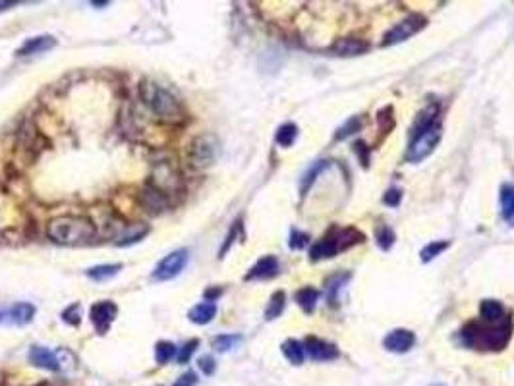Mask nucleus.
Listing matches in <instances>:
<instances>
[{
  "label": "nucleus",
  "mask_w": 514,
  "mask_h": 386,
  "mask_svg": "<svg viewBox=\"0 0 514 386\" xmlns=\"http://www.w3.org/2000/svg\"><path fill=\"white\" fill-rule=\"evenodd\" d=\"M305 353L314 361H332L340 355L339 348L331 342H325L317 336H307L304 340Z\"/></svg>",
  "instance_id": "obj_10"
},
{
  "label": "nucleus",
  "mask_w": 514,
  "mask_h": 386,
  "mask_svg": "<svg viewBox=\"0 0 514 386\" xmlns=\"http://www.w3.org/2000/svg\"><path fill=\"white\" fill-rule=\"evenodd\" d=\"M240 342H242V336L240 335H220L213 338V348H215L217 352L225 353L230 352V350H234Z\"/></svg>",
  "instance_id": "obj_28"
},
{
  "label": "nucleus",
  "mask_w": 514,
  "mask_h": 386,
  "mask_svg": "<svg viewBox=\"0 0 514 386\" xmlns=\"http://www.w3.org/2000/svg\"><path fill=\"white\" fill-rule=\"evenodd\" d=\"M56 47V39L53 35H39V37H31L26 43L16 51V56L24 58V56H31V54H39V52H47Z\"/></svg>",
  "instance_id": "obj_14"
},
{
  "label": "nucleus",
  "mask_w": 514,
  "mask_h": 386,
  "mask_svg": "<svg viewBox=\"0 0 514 386\" xmlns=\"http://www.w3.org/2000/svg\"><path fill=\"white\" fill-rule=\"evenodd\" d=\"M282 353H284V357H287L292 365H302L305 360V350H304V344L298 342L294 338H288L282 342Z\"/></svg>",
  "instance_id": "obj_22"
},
{
  "label": "nucleus",
  "mask_w": 514,
  "mask_h": 386,
  "mask_svg": "<svg viewBox=\"0 0 514 386\" xmlns=\"http://www.w3.org/2000/svg\"><path fill=\"white\" fill-rule=\"evenodd\" d=\"M8 317L10 323H14V325H27V323H31L33 317H35V305L33 303H27V301H18V303H14L10 307Z\"/></svg>",
  "instance_id": "obj_17"
},
{
  "label": "nucleus",
  "mask_w": 514,
  "mask_h": 386,
  "mask_svg": "<svg viewBox=\"0 0 514 386\" xmlns=\"http://www.w3.org/2000/svg\"><path fill=\"white\" fill-rule=\"evenodd\" d=\"M513 317L506 315L501 323L495 325L481 326L479 323H468L460 330V342L466 348H478V350H488V352H499L505 350L506 344L513 338Z\"/></svg>",
  "instance_id": "obj_1"
},
{
  "label": "nucleus",
  "mask_w": 514,
  "mask_h": 386,
  "mask_svg": "<svg viewBox=\"0 0 514 386\" xmlns=\"http://www.w3.org/2000/svg\"><path fill=\"white\" fill-rule=\"evenodd\" d=\"M317 300H319V292L312 288V286H305V288H300L296 292V303L302 307L304 313H314L315 305H317Z\"/></svg>",
  "instance_id": "obj_24"
},
{
  "label": "nucleus",
  "mask_w": 514,
  "mask_h": 386,
  "mask_svg": "<svg viewBox=\"0 0 514 386\" xmlns=\"http://www.w3.org/2000/svg\"><path fill=\"white\" fill-rule=\"evenodd\" d=\"M220 154V143L215 136H198L190 143V149H188V161L192 164L193 168H207L211 164L215 163Z\"/></svg>",
  "instance_id": "obj_6"
},
{
  "label": "nucleus",
  "mask_w": 514,
  "mask_h": 386,
  "mask_svg": "<svg viewBox=\"0 0 514 386\" xmlns=\"http://www.w3.org/2000/svg\"><path fill=\"white\" fill-rule=\"evenodd\" d=\"M176 355V346L168 340H161L155 346V360L159 365H166Z\"/></svg>",
  "instance_id": "obj_29"
},
{
  "label": "nucleus",
  "mask_w": 514,
  "mask_h": 386,
  "mask_svg": "<svg viewBox=\"0 0 514 386\" xmlns=\"http://www.w3.org/2000/svg\"><path fill=\"white\" fill-rule=\"evenodd\" d=\"M29 361L31 365H35L39 369H47V371H61L58 367V360H56V353H53L49 348H43V346H31L29 350Z\"/></svg>",
  "instance_id": "obj_15"
},
{
  "label": "nucleus",
  "mask_w": 514,
  "mask_h": 386,
  "mask_svg": "<svg viewBox=\"0 0 514 386\" xmlns=\"http://www.w3.org/2000/svg\"><path fill=\"white\" fill-rule=\"evenodd\" d=\"M61 317L66 325L79 326V323H81V305L79 303H72L70 307H66L62 311Z\"/></svg>",
  "instance_id": "obj_33"
},
{
  "label": "nucleus",
  "mask_w": 514,
  "mask_h": 386,
  "mask_svg": "<svg viewBox=\"0 0 514 386\" xmlns=\"http://www.w3.org/2000/svg\"><path fill=\"white\" fill-rule=\"evenodd\" d=\"M307 243H310V236H307L305 232L292 230V234H290V241H288L290 249H294V251L298 249V251H300V249H304Z\"/></svg>",
  "instance_id": "obj_35"
},
{
  "label": "nucleus",
  "mask_w": 514,
  "mask_h": 386,
  "mask_svg": "<svg viewBox=\"0 0 514 386\" xmlns=\"http://www.w3.org/2000/svg\"><path fill=\"white\" fill-rule=\"evenodd\" d=\"M217 315V305L211 303V301H205V303H198L190 309L188 313V319L192 321L193 325H207Z\"/></svg>",
  "instance_id": "obj_18"
},
{
  "label": "nucleus",
  "mask_w": 514,
  "mask_h": 386,
  "mask_svg": "<svg viewBox=\"0 0 514 386\" xmlns=\"http://www.w3.org/2000/svg\"><path fill=\"white\" fill-rule=\"evenodd\" d=\"M431 386H444V385H431Z\"/></svg>",
  "instance_id": "obj_45"
},
{
  "label": "nucleus",
  "mask_w": 514,
  "mask_h": 386,
  "mask_svg": "<svg viewBox=\"0 0 514 386\" xmlns=\"http://www.w3.org/2000/svg\"><path fill=\"white\" fill-rule=\"evenodd\" d=\"M279 275V259L273 255H265L250 268V273L244 276V280H269Z\"/></svg>",
  "instance_id": "obj_12"
},
{
  "label": "nucleus",
  "mask_w": 514,
  "mask_h": 386,
  "mask_svg": "<svg viewBox=\"0 0 514 386\" xmlns=\"http://www.w3.org/2000/svg\"><path fill=\"white\" fill-rule=\"evenodd\" d=\"M188 261H190L188 249H176V251L168 253L166 257L159 261L151 278L155 282H168V280H172V278H176V276L182 273L186 265H188Z\"/></svg>",
  "instance_id": "obj_7"
},
{
  "label": "nucleus",
  "mask_w": 514,
  "mask_h": 386,
  "mask_svg": "<svg viewBox=\"0 0 514 386\" xmlns=\"http://www.w3.org/2000/svg\"><path fill=\"white\" fill-rule=\"evenodd\" d=\"M0 321H2V311H0Z\"/></svg>",
  "instance_id": "obj_44"
},
{
  "label": "nucleus",
  "mask_w": 514,
  "mask_h": 386,
  "mask_svg": "<svg viewBox=\"0 0 514 386\" xmlns=\"http://www.w3.org/2000/svg\"><path fill=\"white\" fill-rule=\"evenodd\" d=\"M91 323L95 326V330L99 335H106L109 328L113 325V321L118 315V307L114 301H97L95 305H91Z\"/></svg>",
  "instance_id": "obj_9"
},
{
  "label": "nucleus",
  "mask_w": 514,
  "mask_h": 386,
  "mask_svg": "<svg viewBox=\"0 0 514 386\" xmlns=\"http://www.w3.org/2000/svg\"><path fill=\"white\" fill-rule=\"evenodd\" d=\"M350 276H352L350 273H337V275H332L331 278L327 280L325 290H327V301H329L331 305H337L340 290L346 286V282L350 280Z\"/></svg>",
  "instance_id": "obj_21"
},
{
  "label": "nucleus",
  "mask_w": 514,
  "mask_h": 386,
  "mask_svg": "<svg viewBox=\"0 0 514 386\" xmlns=\"http://www.w3.org/2000/svg\"><path fill=\"white\" fill-rule=\"evenodd\" d=\"M479 317L483 323L488 325H495V323H501L503 319L506 317L505 307L503 303L497 300H483L479 303Z\"/></svg>",
  "instance_id": "obj_16"
},
{
  "label": "nucleus",
  "mask_w": 514,
  "mask_h": 386,
  "mask_svg": "<svg viewBox=\"0 0 514 386\" xmlns=\"http://www.w3.org/2000/svg\"><path fill=\"white\" fill-rule=\"evenodd\" d=\"M375 241L383 251H389L394 246V232L389 226H379L375 232Z\"/></svg>",
  "instance_id": "obj_32"
},
{
  "label": "nucleus",
  "mask_w": 514,
  "mask_h": 386,
  "mask_svg": "<svg viewBox=\"0 0 514 386\" xmlns=\"http://www.w3.org/2000/svg\"><path fill=\"white\" fill-rule=\"evenodd\" d=\"M364 128V118L362 116H352L342 128H339V131L335 134V141H342V139L350 138L352 134H356L360 129Z\"/></svg>",
  "instance_id": "obj_30"
},
{
  "label": "nucleus",
  "mask_w": 514,
  "mask_h": 386,
  "mask_svg": "<svg viewBox=\"0 0 514 386\" xmlns=\"http://www.w3.org/2000/svg\"><path fill=\"white\" fill-rule=\"evenodd\" d=\"M441 124L437 122L429 128L421 129L419 134L410 136L408 149H406V161L412 164H418L421 161H426L429 154L433 153L441 141Z\"/></svg>",
  "instance_id": "obj_5"
},
{
  "label": "nucleus",
  "mask_w": 514,
  "mask_h": 386,
  "mask_svg": "<svg viewBox=\"0 0 514 386\" xmlns=\"http://www.w3.org/2000/svg\"><path fill=\"white\" fill-rule=\"evenodd\" d=\"M93 6H106V2H91Z\"/></svg>",
  "instance_id": "obj_43"
},
{
  "label": "nucleus",
  "mask_w": 514,
  "mask_h": 386,
  "mask_svg": "<svg viewBox=\"0 0 514 386\" xmlns=\"http://www.w3.org/2000/svg\"><path fill=\"white\" fill-rule=\"evenodd\" d=\"M47 236L58 246H86L95 240V223L83 215H62L47 224Z\"/></svg>",
  "instance_id": "obj_2"
},
{
  "label": "nucleus",
  "mask_w": 514,
  "mask_h": 386,
  "mask_svg": "<svg viewBox=\"0 0 514 386\" xmlns=\"http://www.w3.org/2000/svg\"><path fill=\"white\" fill-rule=\"evenodd\" d=\"M284 305H287V293L284 292H275L271 296L269 303H267V309H265V319L267 321H275L282 315L284 311Z\"/></svg>",
  "instance_id": "obj_25"
},
{
  "label": "nucleus",
  "mask_w": 514,
  "mask_h": 386,
  "mask_svg": "<svg viewBox=\"0 0 514 386\" xmlns=\"http://www.w3.org/2000/svg\"><path fill=\"white\" fill-rule=\"evenodd\" d=\"M195 383H198V375L192 373V371H188L186 375L176 378L175 386H195Z\"/></svg>",
  "instance_id": "obj_41"
},
{
  "label": "nucleus",
  "mask_w": 514,
  "mask_h": 386,
  "mask_svg": "<svg viewBox=\"0 0 514 386\" xmlns=\"http://www.w3.org/2000/svg\"><path fill=\"white\" fill-rule=\"evenodd\" d=\"M371 49V45L364 41V39H356V37H344L339 39L337 43L331 47L332 54L337 56H358V54H364Z\"/></svg>",
  "instance_id": "obj_13"
},
{
  "label": "nucleus",
  "mask_w": 514,
  "mask_h": 386,
  "mask_svg": "<svg viewBox=\"0 0 514 386\" xmlns=\"http://www.w3.org/2000/svg\"><path fill=\"white\" fill-rule=\"evenodd\" d=\"M120 271H122V265H120V263H111V265L91 266L86 275H88L91 280H95V282H105V280H111L113 276L118 275Z\"/></svg>",
  "instance_id": "obj_23"
},
{
  "label": "nucleus",
  "mask_w": 514,
  "mask_h": 386,
  "mask_svg": "<svg viewBox=\"0 0 514 386\" xmlns=\"http://www.w3.org/2000/svg\"><path fill=\"white\" fill-rule=\"evenodd\" d=\"M427 24V19L421 14H412L408 16L406 19H402L401 24H396V26L392 27L387 31V35L383 37V41H381V47H391V45H399L402 41H406L410 39L412 35H416L419 29H424Z\"/></svg>",
  "instance_id": "obj_8"
},
{
  "label": "nucleus",
  "mask_w": 514,
  "mask_h": 386,
  "mask_svg": "<svg viewBox=\"0 0 514 386\" xmlns=\"http://www.w3.org/2000/svg\"><path fill=\"white\" fill-rule=\"evenodd\" d=\"M240 228H242V223L238 220V223H234V226H232V230L228 232V236H227V241H225V246H223V249H220V253H218V257H225V253L228 251V248L232 246V241H234L236 238V234L240 232Z\"/></svg>",
  "instance_id": "obj_39"
},
{
  "label": "nucleus",
  "mask_w": 514,
  "mask_h": 386,
  "mask_svg": "<svg viewBox=\"0 0 514 386\" xmlns=\"http://www.w3.org/2000/svg\"><path fill=\"white\" fill-rule=\"evenodd\" d=\"M149 228L145 224H134L128 228V232L122 236V240L116 241V246H130V243H136V241H140L143 236H147Z\"/></svg>",
  "instance_id": "obj_31"
},
{
  "label": "nucleus",
  "mask_w": 514,
  "mask_h": 386,
  "mask_svg": "<svg viewBox=\"0 0 514 386\" xmlns=\"http://www.w3.org/2000/svg\"><path fill=\"white\" fill-rule=\"evenodd\" d=\"M377 124H379V129L383 134H389L392 128H394V120H392V106H385L383 111H379L377 114Z\"/></svg>",
  "instance_id": "obj_34"
},
{
  "label": "nucleus",
  "mask_w": 514,
  "mask_h": 386,
  "mask_svg": "<svg viewBox=\"0 0 514 386\" xmlns=\"http://www.w3.org/2000/svg\"><path fill=\"white\" fill-rule=\"evenodd\" d=\"M329 166H331V161H317V163L312 164V166L304 172V176H302V180H300V193H302V198L307 195V191H310V188L315 184L317 176H319L321 172L327 170Z\"/></svg>",
  "instance_id": "obj_19"
},
{
  "label": "nucleus",
  "mask_w": 514,
  "mask_h": 386,
  "mask_svg": "<svg viewBox=\"0 0 514 386\" xmlns=\"http://www.w3.org/2000/svg\"><path fill=\"white\" fill-rule=\"evenodd\" d=\"M198 346H200V340H190V342L184 344L182 350H180V353H178V363H188Z\"/></svg>",
  "instance_id": "obj_36"
},
{
  "label": "nucleus",
  "mask_w": 514,
  "mask_h": 386,
  "mask_svg": "<svg viewBox=\"0 0 514 386\" xmlns=\"http://www.w3.org/2000/svg\"><path fill=\"white\" fill-rule=\"evenodd\" d=\"M501 199V215L506 223L514 224V186L513 184H503L499 191Z\"/></svg>",
  "instance_id": "obj_20"
},
{
  "label": "nucleus",
  "mask_w": 514,
  "mask_h": 386,
  "mask_svg": "<svg viewBox=\"0 0 514 386\" xmlns=\"http://www.w3.org/2000/svg\"><path fill=\"white\" fill-rule=\"evenodd\" d=\"M366 240L364 232L356 230L354 226H346V228H339L332 226L331 230L323 236L321 240H317L310 249V261L317 263L323 259L337 257V253L346 251V249L354 248L358 243Z\"/></svg>",
  "instance_id": "obj_4"
},
{
  "label": "nucleus",
  "mask_w": 514,
  "mask_h": 386,
  "mask_svg": "<svg viewBox=\"0 0 514 386\" xmlns=\"http://www.w3.org/2000/svg\"><path fill=\"white\" fill-rule=\"evenodd\" d=\"M402 201V189L399 188H391L387 193H385L383 203L389 207H399Z\"/></svg>",
  "instance_id": "obj_38"
},
{
  "label": "nucleus",
  "mask_w": 514,
  "mask_h": 386,
  "mask_svg": "<svg viewBox=\"0 0 514 386\" xmlns=\"http://www.w3.org/2000/svg\"><path fill=\"white\" fill-rule=\"evenodd\" d=\"M198 365H200L201 373L207 375V377H211V375L215 373V369H217V363H215V360H213L211 355H203V357H200Z\"/></svg>",
  "instance_id": "obj_37"
},
{
  "label": "nucleus",
  "mask_w": 514,
  "mask_h": 386,
  "mask_svg": "<svg viewBox=\"0 0 514 386\" xmlns=\"http://www.w3.org/2000/svg\"><path fill=\"white\" fill-rule=\"evenodd\" d=\"M140 97L143 104L147 106L151 114L163 124H182L186 120V111L170 91L161 87L155 81H141Z\"/></svg>",
  "instance_id": "obj_3"
},
{
  "label": "nucleus",
  "mask_w": 514,
  "mask_h": 386,
  "mask_svg": "<svg viewBox=\"0 0 514 386\" xmlns=\"http://www.w3.org/2000/svg\"><path fill=\"white\" fill-rule=\"evenodd\" d=\"M220 293H223V290H220V288H211V290H207V292H205V300H207V301L217 300Z\"/></svg>",
  "instance_id": "obj_42"
},
{
  "label": "nucleus",
  "mask_w": 514,
  "mask_h": 386,
  "mask_svg": "<svg viewBox=\"0 0 514 386\" xmlns=\"http://www.w3.org/2000/svg\"><path fill=\"white\" fill-rule=\"evenodd\" d=\"M449 246H451V241L449 240H439V241H431V243H427L426 248L421 249V253H419L421 263H431L433 259L439 257V255L443 253L444 249H449Z\"/></svg>",
  "instance_id": "obj_27"
},
{
  "label": "nucleus",
  "mask_w": 514,
  "mask_h": 386,
  "mask_svg": "<svg viewBox=\"0 0 514 386\" xmlns=\"http://www.w3.org/2000/svg\"><path fill=\"white\" fill-rule=\"evenodd\" d=\"M354 151H356L358 156L362 159L364 166H367V164H369V149L366 147V143H364V141H356V143H354Z\"/></svg>",
  "instance_id": "obj_40"
},
{
  "label": "nucleus",
  "mask_w": 514,
  "mask_h": 386,
  "mask_svg": "<svg viewBox=\"0 0 514 386\" xmlns=\"http://www.w3.org/2000/svg\"><path fill=\"white\" fill-rule=\"evenodd\" d=\"M298 138V126L296 124H292V122H287V124H282L279 129H277V134H275V141H277V145L280 147H292L294 145V141Z\"/></svg>",
  "instance_id": "obj_26"
},
{
  "label": "nucleus",
  "mask_w": 514,
  "mask_h": 386,
  "mask_svg": "<svg viewBox=\"0 0 514 386\" xmlns=\"http://www.w3.org/2000/svg\"><path fill=\"white\" fill-rule=\"evenodd\" d=\"M416 344V335L412 330H406V328H394L389 335L385 336L383 346L389 350V352L394 353H404L414 348Z\"/></svg>",
  "instance_id": "obj_11"
}]
</instances>
